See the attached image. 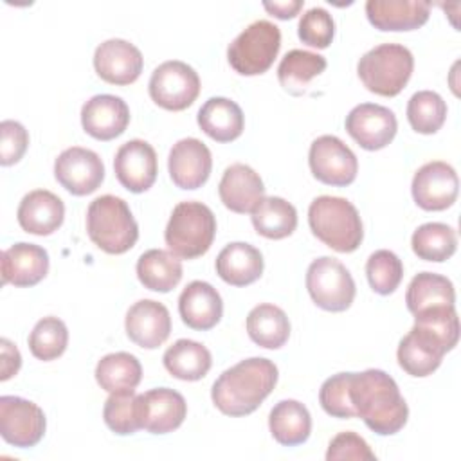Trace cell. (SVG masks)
Wrapping results in <instances>:
<instances>
[{"mask_svg": "<svg viewBox=\"0 0 461 461\" xmlns=\"http://www.w3.org/2000/svg\"><path fill=\"white\" fill-rule=\"evenodd\" d=\"M349 400L357 418L380 436H391L403 429L409 407L396 382L382 369L351 373Z\"/></svg>", "mask_w": 461, "mask_h": 461, "instance_id": "6da1fadb", "label": "cell"}, {"mask_svg": "<svg viewBox=\"0 0 461 461\" xmlns=\"http://www.w3.org/2000/svg\"><path fill=\"white\" fill-rule=\"evenodd\" d=\"M277 367L263 357L245 358L225 369L211 389L216 409L227 416L254 412L277 384Z\"/></svg>", "mask_w": 461, "mask_h": 461, "instance_id": "7a4b0ae2", "label": "cell"}, {"mask_svg": "<svg viewBox=\"0 0 461 461\" xmlns=\"http://www.w3.org/2000/svg\"><path fill=\"white\" fill-rule=\"evenodd\" d=\"M308 223L313 236L337 252L357 250L364 238L357 207L340 196H317L310 203Z\"/></svg>", "mask_w": 461, "mask_h": 461, "instance_id": "3957f363", "label": "cell"}, {"mask_svg": "<svg viewBox=\"0 0 461 461\" xmlns=\"http://www.w3.org/2000/svg\"><path fill=\"white\" fill-rule=\"evenodd\" d=\"M86 232L106 254H124L139 240V225L128 203L113 194H103L86 209Z\"/></svg>", "mask_w": 461, "mask_h": 461, "instance_id": "277c9868", "label": "cell"}, {"mask_svg": "<svg viewBox=\"0 0 461 461\" xmlns=\"http://www.w3.org/2000/svg\"><path fill=\"white\" fill-rule=\"evenodd\" d=\"M214 212L202 202L187 200L175 205L164 230V240L176 258L194 259L203 256L214 240Z\"/></svg>", "mask_w": 461, "mask_h": 461, "instance_id": "5b68a950", "label": "cell"}, {"mask_svg": "<svg viewBox=\"0 0 461 461\" xmlns=\"http://www.w3.org/2000/svg\"><path fill=\"white\" fill-rule=\"evenodd\" d=\"M414 68L412 52L400 43H382L367 50L357 65L364 86L384 97L398 95L409 83Z\"/></svg>", "mask_w": 461, "mask_h": 461, "instance_id": "8992f818", "label": "cell"}, {"mask_svg": "<svg viewBox=\"0 0 461 461\" xmlns=\"http://www.w3.org/2000/svg\"><path fill=\"white\" fill-rule=\"evenodd\" d=\"M279 49V27L268 20H256L232 40L227 59L240 76H259L272 67Z\"/></svg>", "mask_w": 461, "mask_h": 461, "instance_id": "52a82bcc", "label": "cell"}, {"mask_svg": "<svg viewBox=\"0 0 461 461\" xmlns=\"http://www.w3.org/2000/svg\"><path fill=\"white\" fill-rule=\"evenodd\" d=\"M306 288L312 301L326 312H344L355 299V281L349 270L335 258L322 256L306 270Z\"/></svg>", "mask_w": 461, "mask_h": 461, "instance_id": "ba28073f", "label": "cell"}, {"mask_svg": "<svg viewBox=\"0 0 461 461\" xmlns=\"http://www.w3.org/2000/svg\"><path fill=\"white\" fill-rule=\"evenodd\" d=\"M149 97L164 110L180 112L191 106L200 94V77L184 61L171 59L160 63L148 83Z\"/></svg>", "mask_w": 461, "mask_h": 461, "instance_id": "9c48e42d", "label": "cell"}, {"mask_svg": "<svg viewBox=\"0 0 461 461\" xmlns=\"http://www.w3.org/2000/svg\"><path fill=\"white\" fill-rule=\"evenodd\" d=\"M308 164L319 182L335 187L353 184L358 173L355 153L335 135H321L312 142Z\"/></svg>", "mask_w": 461, "mask_h": 461, "instance_id": "30bf717a", "label": "cell"}, {"mask_svg": "<svg viewBox=\"0 0 461 461\" xmlns=\"http://www.w3.org/2000/svg\"><path fill=\"white\" fill-rule=\"evenodd\" d=\"M45 414L31 400L0 396V434L4 441L18 448L38 445L45 434Z\"/></svg>", "mask_w": 461, "mask_h": 461, "instance_id": "8fae6325", "label": "cell"}, {"mask_svg": "<svg viewBox=\"0 0 461 461\" xmlns=\"http://www.w3.org/2000/svg\"><path fill=\"white\" fill-rule=\"evenodd\" d=\"M54 176L68 193L85 196L103 184L104 164L95 151L72 146L58 155L54 162Z\"/></svg>", "mask_w": 461, "mask_h": 461, "instance_id": "7c38bea8", "label": "cell"}, {"mask_svg": "<svg viewBox=\"0 0 461 461\" xmlns=\"http://www.w3.org/2000/svg\"><path fill=\"white\" fill-rule=\"evenodd\" d=\"M411 191L418 207L425 211H445L457 198V173L447 162H427L414 173Z\"/></svg>", "mask_w": 461, "mask_h": 461, "instance_id": "4fadbf2b", "label": "cell"}, {"mask_svg": "<svg viewBox=\"0 0 461 461\" xmlns=\"http://www.w3.org/2000/svg\"><path fill=\"white\" fill-rule=\"evenodd\" d=\"M398 121L393 110L375 103L357 104L346 117V131L364 149L385 148L396 135Z\"/></svg>", "mask_w": 461, "mask_h": 461, "instance_id": "5bb4252c", "label": "cell"}, {"mask_svg": "<svg viewBox=\"0 0 461 461\" xmlns=\"http://www.w3.org/2000/svg\"><path fill=\"white\" fill-rule=\"evenodd\" d=\"M113 171L122 187L131 193L148 191L157 178V153L146 140L124 142L113 158Z\"/></svg>", "mask_w": 461, "mask_h": 461, "instance_id": "9a60e30c", "label": "cell"}, {"mask_svg": "<svg viewBox=\"0 0 461 461\" xmlns=\"http://www.w3.org/2000/svg\"><path fill=\"white\" fill-rule=\"evenodd\" d=\"M144 67L140 50L121 38H112L97 45L94 52V68L97 76L110 85H130L137 81Z\"/></svg>", "mask_w": 461, "mask_h": 461, "instance_id": "2e32d148", "label": "cell"}, {"mask_svg": "<svg viewBox=\"0 0 461 461\" xmlns=\"http://www.w3.org/2000/svg\"><path fill=\"white\" fill-rule=\"evenodd\" d=\"M167 169L173 184L180 189H198L202 187L212 169V157L209 148L194 139H180L173 144L167 157Z\"/></svg>", "mask_w": 461, "mask_h": 461, "instance_id": "e0dca14e", "label": "cell"}, {"mask_svg": "<svg viewBox=\"0 0 461 461\" xmlns=\"http://www.w3.org/2000/svg\"><path fill=\"white\" fill-rule=\"evenodd\" d=\"M126 335L144 349L162 346L171 333L169 310L153 299H140L130 306L124 319Z\"/></svg>", "mask_w": 461, "mask_h": 461, "instance_id": "ac0fdd59", "label": "cell"}, {"mask_svg": "<svg viewBox=\"0 0 461 461\" xmlns=\"http://www.w3.org/2000/svg\"><path fill=\"white\" fill-rule=\"evenodd\" d=\"M142 429L151 434H167L176 430L187 414L185 398L169 387L149 389L139 394Z\"/></svg>", "mask_w": 461, "mask_h": 461, "instance_id": "d6986e66", "label": "cell"}, {"mask_svg": "<svg viewBox=\"0 0 461 461\" xmlns=\"http://www.w3.org/2000/svg\"><path fill=\"white\" fill-rule=\"evenodd\" d=\"M130 122L128 104L112 94L90 97L81 108L83 130L97 140H112L124 133Z\"/></svg>", "mask_w": 461, "mask_h": 461, "instance_id": "ffe728a7", "label": "cell"}, {"mask_svg": "<svg viewBox=\"0 0 461 461\" xmlns=\"http://www.w3.org/2000/svg\"><path fill=\"white\" fill-rule=\"evenodd\" d=\"M49 272V254L34 243H14L2 252V283L20 288L38 285Z\"/></svg>", "mask_w": 461, "mask_h": 461, "instance_id": "44dd1931", "label": "cell"}, {"mask_svg": "<svg viewBox=\"0 0 461 461\" xmlns=\"http://www.w3.org/2000/svg\"><path fill=\"white\" fill-rule=\"evenodd\" d=\"M445 353L448 351L436 337L418 326H412L411 331L400 340L396 357L400 367L407 375L423 378L439 367Z\"/></svg>", "mask_w": 461, "mask_h": 461, "instance_id": "7402d4cb", "label": "cell"}, {"mask_svg": "<svg viewBox=\"0 0 461 461\" xmlns=\"http://www.w3.org/2000/svg\"><path fill=\"white\" fill-rule=\"evenodd\" d=\"M366 14L378 31H414L427 23L430 4L421 0H367Z\"/></svg>", "mask_w": 461, "mask_h": 461, "instance_id": "603a6c76", "label": "cell"}, {"mask_svg": "<svg viewBox=\"0 0 461 461\" xmlns=\"http://www.w3.org/2000/svg\"><path fill=\"white\" fill-rule=\"evenodd\" d=\"M16 218L25 232L49 236L61 227L65 205L58 194L47 189H34L22 198Z\"/></svg>", "mask_w": 461, "mask_h": 461, "instance_id": "cb8c5ba5", "label": "cell"}, {"mask_svg": "<svg viewBox=\"0 0 461 461\" xmlns=\"http://www.w3.org/2000/svg\"><path fill=\"white\" fill-rule=\"evenodd\" d=\"M178 313L189 328L207 331L220 322L223 301L212 285L191 281L178 297Z\"/></svg>", "mask_w": 461, "mask_h": 461, "instance_id": "d4e9b609", "label": "cell"}, {"mask_svg": "<svg viewBox=\"0 0 461 461\" xmlns=\"http://www.w3.org/2000/svg\"><path fill=\"white\" fill-rule=\"evenodd\" d=\"M223 205L238 214L250 212L265 194L261 176L247 164H232L223 171L218 185Z\"/></svg>", "mask_w": 461, "mask_h": 461, "instance_id": "484cf974", "label": "cell"}, {"mask_svg": "<svg viewBox=\"0 0 461 461\" xmlns=\"http://www.w3.org/2000/svg\"><path fill=\"white\" fill-rule=\"evenodd\" d=\"M216 274L232 286L252 285L263 274V256L250 243H229L216 258Z\"/></svg>", "mask_w": 461, "mask_h": 461, "instance_id": "4316f807", "label": "cell"}, {"mask_svg": "<svg viewBox=\"0 0 461 461\" xmlns=\"http://www.w3.org/2000/svg\"><path fill=\"white\" fill-rule=\"evenodd\" d=\"M198 126L216 142L236 140L245 128V117L238 103L227 97L207 99L196 115Z\"/></svg>", "mask_w": 461, "mask_h": 461, "instance_id": "83f0119b", "label": "cell"}, {"mask_svg": "<svg viewBox=\"0 0 461 461\" xmlns=\"http://www.w3.org/2000/svg\"><path fill=\"white\" fill-rule=\"evenodd\" d=\"M268 429L279 445L295 447L310 438L312 416L301 402L281 400L268 414Z\"/></svg>", "mask_w": 461, "mask_h": 461, "instance_id": "f1b7e54d", "label": "cell"}, {"mask_svg": "<svg viewBox=\"0 0 461 461\" xmlns=\"http://www.w3.org/2000/svg\"><path fill=\"white\" fill-rule=\"evenodd\" d=\"M182 261L169 250L149 249L137 261V277L151 292H171L182 279Z\"/></svg>", "mask_w": 461, "mask_h": 461, "instance_id": "f546056e", "label": "cell"}, {"mask_svg": "<svg viewBox=\"0 0 461 461\" xmlns=\"http://www.w3.org/2000/svg\"><path fill=\"white\" fill-rule=\"evenodd\" d=\"M162 362L171 376L194 382L209 373L212 357L203 344L189 339H178L164 351Z\"/></svg>", "mask_w": 461, "mask_h": 461, "instance_id": "4dcf8cb0", "label": "cell"}, {"mask_svg": "<svg viewBox=\"0 0 461 461\" xmlns=\"http://www.w3.org/2000/svg\"><path fill=\"white\" fill-rule=\"evenodd\" d=\"M247 333L254 344L265 349H279L290 337L288 315L276 304H258L247 315Z\"/></svg>", "mask_w": 461, "mask_h": 461, "instance_id": "1f68e13d", "label": "cell"}, {"mask_svg": "<svg viewBox=\"0 0 461 461\" xmlns=\"http://www.w3.org/2000/svg\"><path fill=\"white\" fill-rule=\"evenodd\" d=\"M405 303L412 315L439 306H454V285L445 276L434 272H420L418 276L412 277V281L407 286Z\"/></svg>", "mask_w": 461, "mask_h": 461, "instance_id": "d6a6232c", "label": "cell"}, {"mask_svg": "<svg viewBox=\"0 0 461 461\" xmlns=\"http://www.w3.org/2000/svg\"><path fill=\"white\" fill-rule=\"evenodd\" d=\"M250 214L256 232L268 240H283L297 227L295 207L281 196H263Z\"/></svg>", "mask_w": 461, "mask_h": 461, "instance_id": "836d02e7", "label": "cell"}, {"mask_svg": "<svg viewBox=\"0 0 461 461\" xmlns=\"http://www.w3.org/2000/svg\"><path fill=\"white\" fill-rule=\"evenodd\" d=\"M142 367L135 355L126 351L108 353L95 366V380L101 389L112 393H131L140 384Z\"/></svg>", "mask_w": 461, "mask_h": 461, "instance_id": "e575fe53", "label": "cell"}, {"mask_svg": "<svg viewBox=\"0 0 461 461\" xmlns=\"http://www.w3.org/2000/svg\"><path fill=\"white\" fill-rule=\"evenodd\" d=\"M326 65L328 63L324 56L310 50L294 49L283 56L277 67V79L288 94L301 95L306 92L310 81L324 72Z\"/></svg>", "mask_w": 461, "mask_h": 461, "instance_id": "d590c367", "label": "cell"}, {"mask_svg": "<svg viewBox=\"0 0 461 461\" xmlns=\"http://www.w3.org/2000/svg\"><path fill=\"white\" fill-rule=\"evenodd\" d=\"M412 252L425 261L441 263L454 256L457 249V234L456 230L439 221H430L420 225L411 238Z\"/></svg>", "mask_w": 461, "mask_h": 461, "instance_id": "8d00e7d4", "label": "cell"}, {"mask_svg": "<svg viewBox=\"0 0 461 461\" xmlns=\"http://www.w3.org/2000/svg\"><path fill=\"white\" fill-rule=\"evenodd\" d=\"M407 119L414 131L432 135L447 119V103L432 90H420L407 103Z\"/></svg>", "mask_w": 461, "mask_h": 461, "instance_id": "74e56055", "label": "cell"}, {"mask_svg": "<svg viewBox=\"0 0 461 461\" xmlns=\"http://www.w3.org/2000/svg\"><path fill=\"white\" fill-rule=\"evenodd\" d=\"M67 344L68 330L61 319L52 315L40 319L29 335V349L32 357L43 362L61 357L67 349Z\"/></svg>", "mask_w": 461, "mask_h": 461, "instance_id": "f35d334b", "label": "cell"}, {"mask_svg": "<svg viewBox=\"0 0 461 461\" xmlns=\"http://www.w3.org/2000/svg\"><path fill=\"white\" fill-rule=\"evenodd\" d=\"M103 418L110 430L119 436H128L142 429L139 394L131 393H112L103 407Z\"/></svg>", "mask_w": 461, "mask_h": 461, "instance_id": "ab89813d", "label": "cell"}, {"mask_svg": "<svg viewBox=\"0 0 461 461\" xmlns=\"http://www.w3.org/2000/svg\"><path fill=\"white\" fill-rule=\"evenodd\" d=\"M366 276L373 292L380 295H389L402 283L403 263L394 252L387 249H380L367 258Z\"/></svg>", "mask_w": 461, "mask_h": 461, "instance_id": "60d3db41", "label": "cell"}, {"mask_svg": "<svg viewBox=\"0 0 461 461\" xmlns=\"http://www.w3.org/2000/svg\"><path fill=\"white\" fill-rule=\"evenodd\" d=\"M414 326L436 337L447 351L454 349L459 340V319L456 306H439L414 315Z\"/></svg>", "mask_w": 461, "mask_h": 461, "instance_id": "b9f144b4", "label": "cell"}, {"mask_svg": "<svg viewBox=\"0 0 461 461\" xmlns=\"http://www.w3.org/2000/svg\"><path fill=\"white\" fill-rule=\"evenodd\" d=\"M351 373H337L324 380L319 391V402L326 414L333 418H357L349 400Z\"/></svg>", "mask_w": 461, "mask_h": 461, "instance_id": "7bdbcfd3", "label": "cell"}, {"mask_svg": "<svg viewBox=\"0 0 461 461\" xmlns=\"http://www.w3.org/2000/svg\"><path fill=\"white\" fill-rule=\"evenodd\" d=\"M297 34L303 43L315 49H326L333 41L335 22L326 9L312 7L301 16Z\"/></svg>", "mask_w": 461, "mask_h": 461, "instance_id": "ee69618b", "label": "cell"}, {"mask_svg": "<svg viewBox=\"0 0 461 461\" xmlns=\"http://www.w3.org/2000/svg\"><path fill=\"white\" fill-rule=\"evenodd\" d=\"M29 146V133L18 121L5 119L0 122V164H16Z\"/></svg>", "mask_w": 461, "mask_h": 461, "instance_id": "f6af8a7d", "label": "cell"}, {"mask_svg": "<svg viewBox=\"0 0 461 461\" xmlns=\"http://www.w3.org/2000/svg\"><path fill=\"white\" fill-rule=\"evenodd\" d=\"M328 461H342V459H355V461H373L376 459L375 452L369 448L364 438L348 430L339 432L328 445L326 452Z\"/></svg>", "mask_w": 461, "mask_h": 461, "instance_id": "bcb514c9", "label": "cell"}, {"mask_svg": "<svg viewBox=\"0 0 461 461\" xmlns=\"http://www.w3.org/2000/svg\"><path fill=\"white\" fill-rule=\"evenodd\" d=\"M0 349H2V373H0V380L5 382L13 375L18 373V369L22 366V357H20L18 348L9 339H2L0 340Z\"/></svg>", "mask_w": 461, "mask_h": 461, "instance_id": "7dc6e473", "label": "cell"}, {"mask_svg": "<svg viewBox=\"0 0 461 461\" xmlns=\"http://www.w3.org/2000/svg\"><path fill=\"white\" fill-rule=\"evenodd\" d=\"M263 7L279 20H290L303 9V0H285V2H263Z\"/></svg>", "mask_w": 461, "mask_h": 461, "instance_id": "c3c4849f", "label": "cell"}]
</instances>
